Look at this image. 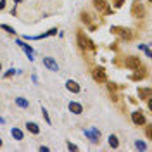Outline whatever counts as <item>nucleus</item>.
<instances>
[{
  "instance_id": "obj_30",
  "label": "nucleus",
  "mask_w": 152,
  "mask_h": 152,
  "mask_svg": "<svg viewBox=\"0 0 152 152\" xmlns=\"http://www.w3.org/2000/svg\"><path fill=\"white\" fill-rule=\"evenodd\" d=\"M48 151H50V149L45 147V145H42V147H40V152H48Z\"/></svg>"
},
{
  "instance_id": "obj_4",
  "label": "nucleus",
  "mask_w": 152,
  "mask_h": 152,
  "mask_svg": "<svg viewBox=\"0 0 152 152\" xmlns=\"http://www.w3.org/2000/svg\"><path fill=\"white\" fill-rule=\"evenodd\" d=\"M124 67H128L132 71H140V69H143V64H142V61H140V57L128 56L124 59Z\"/></svg>"
},
{
  "instance_id": "obj_29",
  "label": "nucleus",
  "mask_w": 152,
  "mask_h": 152,
  "mask_svg": "<svg viewBox=\"0 0 152 152\" xmlns=\"http://www.w3.org/2000/svg\"><path fill=\"white\" fill-rule=\"evenodd\" d=\"M5 5H7V4H5V0H0V10L5 9Z\"/></svg>"
},
{
  "instance_id": "obj_8",
  "label": "nucleus",
  "mask_w": 152,
  "mask_h": 152,
  "mask_svg": "<svg viewBox=\"0 0 152 152\" xmlns=\"http://www.w3.org/2000/svg\"><path fill=\"white\" fill-rule=\"evenodd\" d=\"M43 66L47 67L48 71H54V73L59 71V64L56 62L54 57H43Z\"/></svg>"
},
{
  "instance_id": "obj_11",
  "label": "nucleus",
  "mask_w": 152,
  "mask_h": 152,
  "mask_svg": "<svg viewBox=\"0 0 152 152\" xmlns=\"http://www.w3.org/2000/svg\"><path fill=\"white\" fill-rule=\"evenodd\" d=\"M67 107H69V111L73 114H76V116H80V114L83 113V105L80 104V102H69Z\"/></svg>"
},
{
  "instance_id": "obj_20",
  "label": "nucleus",
  "mask_w": 152,
  "mask_h": 152,
  "mask_svg": "<svg viewBox=\"0 0 152 152\" xmlns=\"http://www.w3.org/2000/svg\"><path fill=\"white\" fill-rule=\"evenodd\" d=\"M135 149H138V151H147V143L142 142V140H137V142H135Z\"/></svg>"
},
{
  "instance_id": "obj_17",
  "label": "nucleus",
  "mask_w": 152,
  "mask_h": 152,
  "mask_svg": "<svg viewBox=\"0 0 152 152\" xmlns=\"http://www.w3.org/2000/svg\"><path fill=\"white\" fill-rule=\"evenodd\" d=\"M10 135H12V137H14L16 140H19V142H21V140L24 138V133L21 132L19 128H12V130H10Z\"/></svg>"
},
{
  "instance_id": "obj_5",
  "label": "nucleus",
  "mask_w": 152,
  "mask_h": 152,
  "mask_svg": "<svg viewBox=\"0 0 152 152\" xmlns=\"http://www.w3.org/2000/svg\"><path fill=\"white\" fill-rule=\"evenodd\" d=\"M111 33L118 35L121 40H126V42H130V40L133 38V31L132 29L130 28H123V26H113V28H111Z\"/></svg>"
},
{
  "instance_id": "obj_23",
  "label": "nucleus",
  "mask_w": 152,
  "mask_h": 152,
  "mask_svg": "<svg viewBox=\"0 0 152 152\" xmlns=\"http://www.w3.org/2000/svg\"><path fill=\"white\" fill-rule=\"evenodd\" d=\"M42 114H43V118H45V121H47V123L50 124V116H48L47 109H42Z\"/></svg>"
},
{
  "instance_id": "obj_28",
  "label": "nucleus",
  "mask_w": 152,
  "mask_h": 152,
  "mask_svg": "<svg viewBox=\"0 0 152 152\" xmlns=\"http://www.w3.org/2000/svg\"><path fill=\"white\" fill-rule=\"evenodd\" d=\"M113 2H114V7H121L124 4V0H113Z\"/></svg>"
},
{
  "instance_id": "obj_32",
  "label": "nucleus",
  "mask_w": 152,
  "mask_h": 152,
  "mask_svg": "<svg viewBox=\"0 0 152 152\" xmlns=\"http://www.w3.org/2000/svg\"><path fill=\"white\" fill-rule=\"evenodd\" d=\"M0 147H2V138H0Z\"/></svg>"
},
{
  "instance_id": "obj_18",
  "label": "nucleus",
  "mask_w": 152,
  "mask_h": 152,
  "mask_svg": "<svg viewBox=\"0 0 152 152\" xmlns=\"http://www.w3.org/2000/svg\"><path fill=\"white\" fill-rule=\"evenodd\" d=\"M107 140H109V145H111L113 149H118V147H119V140H118V137H116V135H109V138H107Z\"/></svg>"
},
{
  "instance_id": "obj_2",
  "label": "nucleus",
  "mask_w": 152,
  "mask_h": 152,
  "mask_svg": "<svg viewBox=\"0 0 152 152\" xmlns=\"http://www.w3.org/2000/svg\"><path fill=\"white\" fill-rule=\"evenodd\" d=\"M76 37H78V45H80L81 50H95V43L86 37L81 29L78 31V35H76Z\"/></svg>"
},
{
  "instance_id": "obj_34",
  "label": "nucleus",
  "mask_w": 152,
  "mask_h": 152,
  "mask_svg": "<svg viewBox=\"0 0 152 152\" xmlns=\"http://www.w3.org/2000/svg\"><path fill=\"white\" fill-rule=\"evenodd\" d=\"M147 2H151V0H147Z\"/></svg>"
},
{
  "instance_id": "obj_21",
  "label": "nucleus",
  "mask_w": 152,
  "mask_h": 152,
  "mask_svg": "<svg viewBox=\"0 0 152 152\" xmlns=\"http://www.w3.org/2000/svg\"><path fill=\"white\" fill-rule=\"evenodd\" d=\"M138 48H140L142 52H145V56H147V57H151V56H152V54H151V48H149V45H143V43H140V45H138Z\"/></svg>"
},
{
  "instance_id": "obj_1",
  "label": "nucleus",
  "mask_w": 152,
  "mask_h": 152,
  "mask_svg": "<svg viewBox=\"0 0 152 152\" xmlns=\"http://www.w3.org/2000/svg\"><path fill=\"white\" fill-rule=\"evenodd\" d=\"M132 16L137 19H143L147 16V7H145V4L140 2V0H133L132 4Z\"/></svg>"
},
{
  "instance_id": "obj_33",
  "label": "nucleus",
  "mask_w": 152,
  "mask_h": 152,
  "mask_svg": "<svg viewBox=\"0 0 152 152\" xmlns=\"http://www.w3.org/2000/svg\"><path fill=\"white\" fill-rule=\"evenodd\" d=\"M0 71H2V64H0Z\"/></svg>"
},
{
  "instance_id": "obj_26",
  "label": "nucleus",
  "mask_w": 152,
  "mask_h": 152,
  "mask_svg": "<svg viewBox=\"0 0 152 152\" xmlns=\"http://www.w3.org/2000/svg\"><path fill=\"white\" fill-rule=\"evenodd\" d=\"M107 88H109V92H114V90H118V86H116V83H113V81H111V83L107 85Z\"/></svg>"
},
{
  "instance_id": "obj_14",
  "label": "nucleus",
  "mask_w": 152,
  "mask_h": 152,
  "mask_svg": "<svg viewBox=\"0 0 152 152\" xmlns=\"http://www.w3.org/2000/svg\"><path fill=\"white\" fill-rule=\"evenodd\" d=\"M94 7L99 12H105V9H107V2L105 0H94Z\"/></svg>"
},
{
  "instance_id": "obj_15",
  "label": "nucleus",
  "mask_w": 152,
  "mask_h": 152,
  "mask_svg": "<svg viewBox=\"0 0 152 152\" xmlns=\"http://www.w3.org/2000/svg\"><path fill=\"white\" fill-rule=\"evenodd\" d=\"M26 130H28L29 133H33V135H38V133H40V126H38L37 123H33V121H28V123H26Z\"/></svg>"
},
{
  "instance_id": "obj_6",
  "label": "nucleus",
  "mask_w": 152,
  "mask_h": 152,
  "mask_svg": "<svg viewBox=\"0 0 152 152\" xmlns=\"http://www.w3.org/2000/svg\"><path fill=\"white\" fill-rule=\"evenodd\" d=\"M92 76H94V80L97 81V83H105V81H107V75H105V69L102 66L100 67H94Z\"/></svg>"
},
{
  "instance_id": "obj_10",
  "label": "nucleus",
  "mask_w": 152,
  "mask_h": 152,
  "mask_svg": "<svg viewBox=\"0 0 152 152\" xmlns=\"http://www.w3.org/2000/svg\"><path fill=\"white\" fill-rule=\"evenodd\" d=\"M66 90L71 92V94H80V92H81V86L78 85L75 80H67L66 81Z\"/></svg>"
},
{
  "instance_id": "obj_22",
  "label": "nucleus",
  "mask_w": 152,
  "mask_h": 152,
  "mask_svg": "<svg viewBox=\"0 0 152 152\" xmlns=\"http://www.w3.org/2000/svg\"><path fill=\"white\" fill-rule=\"evenodd\" d=\"M145 76H147V75H145V73H137V75H133L132 78H133V80H143Z\"/></svg>"
},
{
  "instance_id": "obj_3",
  "label": "nucleus",
  "mask_w": 152,
  "mask_h": 152,
  "mask_svg": "<svg viewBox=\"0 0 152 152\" xmlns=\"http://www.w3.org/2000/svg\"><path fill=\"white\" fill-rule=\"evenodd\" d=\"M83 133H85V137L92 143H100V140H102V133H100V130H99V128H95V126L85 128V130H83Z\"/></svg>"
},
{
  "instance_id": "obj_24",
  "label": "nucleus",
  "mask_w": 152,
  "mask_h": 152,
  "mask_svg": "<svg viewBox=\"0 0 152 152\" xmlns=\"http://www.w3.org/2000/svg\"><path fill=\"white\" fill-rule=\"evenodd\" d=\"M145 133H147V138L151 140V138H152V126H151V124L147 126V130H145Z\"/></svg>"
},
{
  "instance_id": "obj_19",
  "label": "nucleus",
  "mask_w": 152,
  "mask_h": 152,
  "mask_svg": "<svg viewBox=\"0 0 152 152\" xmlns=\"http://www.w3.org/2000/svg\"><path fill=\"white\" fill-rule=\"evenodd\" d=\"M0 29H4L5 33H9V35H14V37H16V29L12 28V26H9V24H5V23L0 24Z\"/></svg>"
},
{
  "instance_id": "obj_13",
  "label": "nucleus",
  "mask_w": 152,
  "mask_h": 152,
  "mask_svg": "<svg viewBox=\"0 0 152 152\" xmlns=\"http://www.w3.org/2000/svg\"><path fill=\"white\" fill-rule=\"evenodd\" d=\"M81 21H83L85 24H88L92 31H94V29L97 28V26H95L94 23H92V18H90V14H88V12H81Z\"/></svg>"
},
{
  "instance_id": "obj_25",
  "label": "nucleus",
  "mask_w": 152,
  "mask_h": 152,
  "mask_svg": "<svg viewBox=\"0 0 152 152\" xmlns=\"http://www.w3.org/2000/svg\"><path fill=\"white\" fill-rule=\"evenodd\" d=\"M12 75H16V69H9V71H7V73L4 75V78H10Z\"/></svg>"
},
{
  "instance_id": "obj_7",
  "label": "nucleus",
  "mask_w": 152,
  "mask_h": 152,
  "mask_svg": "<svg viewBox=\"0 0 152 152\" xmlns=\"http://www.w3.org/2000/svg\"><path fill=\"white\" fill-rule=\"evenodd\" d=\"M132 121H133V124H137V126H143V124L147 123L145 114H143L142 111H133L132 113Z\"/></svg>"
},
{
  "instance_id": "obj_27",
  "label": "nucleus",
  "mask_w": 152,
  "mask_h": 152,
  "mask_svg": "<svg viewBox=\"0 0 152 152\" xmlns=\"http://www.w3.org/2000/svg\"><path fill=\"white\" fill-rule=\"evenodd\" d=\"M67 149H69V151H78V145H75V143H71V142H67Z\"/></svg>"
},
{
  "instance_id": "obj_12",
  "label": "nucleus",
  "mask_w": 152,
  "mask_h": 152,
  "mask_svg": "<svg viewBox=\"0 0 152 152\" xmlns=\"http://www.w3.org/2000/svg\"><path fill=\"white\" fill-rule=\"evenodd\" d=\"M151 88L149 86H145V88H138V97H140V100H147V99H151Z\"/></svg>"
},
{
  "instance_id": "obj_31",
  "label": "nucleus",
  "mask_w": 152,
  "mask_h": 152,
  "mask_svg": "<svg viewBox=\"0 0 152 152\" xmlns=\"http://www.w3.org/2000/svg\"><path fill=\"white\" fill-rule=\"evenodd\" d=\"M5 123V119H4V118H0V124H4Z\"/></svg>"
},
{
  "instance_id": "obj_9",
  "label": "nucleus",
  "mask_w": 152,
  "mask_h": 152,
  "mask_svg": "<svg viewBox=\"0 0 152 152\" xmlns=\"http://www.w3.org/2000/svg\"><path fill=\"white\" fill-rule=\"evenodd\" d=\"M16 43H18L19 47L23 48V50H24V54L28 56L29 61H33V59H35V57H33V54H35V52H33V48L29 47L28 43H24V40H16Z\"/></svg>"
},
{
  "instance_id": "obj_16",
  "label": "nucleus",
  "mask_w": 152,
  "mask_h": 152,
  "mask_svg": "<svg viewBox=\"0 0 152 152\" xmlns=\"http://www.w3.org/2000/svg\"><path fill=\"white\" fill-rule=\"evenodd\" d=\"M16 105L21 109H28L29 107V100H26L24 97H16Z\"/></svg>"
}]
</instances>
